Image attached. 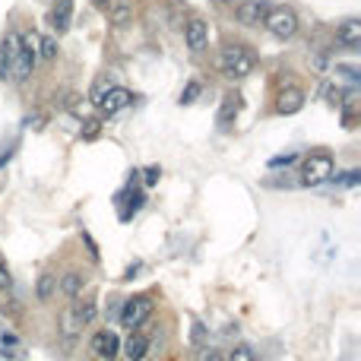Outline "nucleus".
Listing matches in <instances>:
<instances>
[{
    "label": "nucleus",
    "instance_id": "1",
    "mask_svg": "<svg viewBox=\"0 0 361 361\" xmlns=\"http://www.w3.org/2000/svg\"><path fill=\"white\" fill-rule=\"evenodd\" d=\"M219 70L228 80H244L247 73H253V54L244 44H228L219 54Z\"/></svg>",
    "mask_w": 361,
    "mask_h": 361
},
{
    "label": "nucleus",
    "instance_id": "2",
    "mask_svg": "<svg viewBox=\"0 0 361 361\" xmlns=\"http://www.w3.org/2000/svg\"><path fill=\"white\" fill-rule=\"evenodd\" d=\"M263 25L272 38L289 42V38H295V32H298V16H295V10H289V6H270V13L263 16Z\"/></svg>",
    "mask_w": 361,
    "mask_h": 361
},
{
    "label": "nucleus",
    "instance_id": "3",
    "mask_svg": "<svg viewBox=\"0 0 361 361\" xmlns=\"http://www.w3.org/2000/svg\"><path fill=\"white\" fill-rule=\"evenodd\" d=\"M152 310H156V301H152L149 295H133V298H127L124 308H120V323H124L127 329H137L149 320Z\"/></svg>",
    "mask_w": 361,
    "mask_h": 361
},
{
    "label": "nucleus",
    "instance_id": "4",
    "mask_svg": "<svg viewBox=\"0 0 361 361\" xmlns=\"http://www.w3.org/2000/svg\"><path fill=\"white\" fill-rule=\"evenodd\" d=\"M301 181L304 184H323L329 181V175H333V156L329 152H310L308 158H304L301 165Z\"/></svg>",
    "mask_w": 361,
    "mask_h": 361
},
{
    "label": "nucleus",
    "instance_id": "5",
    "mask_svg": "<svg viewBox=\"0 0 361 361\" xmlns=\"http://www.w3.org/2000/svg\"><path fill=\"white\" fill-rule=\"evenodd\" d=\"M92 101H95V108H99L101 114H118L120 108H127L133 101V92L130 89H124V86H108V89H101Z\"/></svg>",
    "mask_w": 361,
    "mask_h": 361
},
{
    "label": "nucleus",
    "instance_id": "6",
    "mask_svg": "<svg viewBox=\"0 0 361 361\" xmlns=\"http://www.w3.org/2000/svg\"><path fill=\"white\" fill-rule=\"evenodd\" d=\"M89 352H92L99 361H118V355H120L118 333H111V329H99V333L92 336V342H89Z\"/></svg>",
    "mask_w": 361,
    "mask_h": 361
},
{
    "label": "nucleus",
    "instance_id": "7",
    "mask_svg": "<svg viewBox=\"0 0 361 361\" xmlns=\"http://www.w3.org/2000/svg\"><path fill=\"white\" fill-rule=\"evenodd\" d=\"M266 13H270L266 0H238V23L241 25H260Z\"/></svg>",
    "mask_w": 361,
    "mask_h": 361
},
{
    "label": "nucleus",
    "instance_id": "8",
    "mask_svg": "<svg viewBox=\"0 0 361 361\" xmlns=\"http://www.w3.org/2000/svg\"><path fill=\"white\" fill-rule=\"evenodd\" d=\"M48 23H51V29H54L57 35H63V32L70 29V23H73V0H54Z\"/></svg>",
    "mask_w": 361,
    "mask_h": 361
},
{
    "label": "nucleus",
    "instance_id": "9",
    "mask_svg": "<svg viewBox=\"0 0 361 361\" xmlns=\"http://www.w3.org/2000/svg\"><path fill=\"white\" fill-rule=\"evenodd\" d=\"M206 42H209L206 23H203V19H190V23L184 25V44H187V48L196 54V51L206 48Z\"/></svg>",
    "mask_w": 361,
    "mask_h": 361
},
{
    "label": "nucleus",
    "instance_id": "10",
    "mask_svg": "<svg viewBox=\"0 0 361 361\" xmlns=\"http://www.w3.org/2000/svg\"><path fill=\"white\" fill-rule=\"evenodd\" d=\"M120 355H124L127 361H143L146 355H149V339H146L143 333H133V329H130L127 342L120 346Z\"/></svg>",
    "mask_w": 361,
    "mask_h": 361
},
{
    "label": "nucleus",
    "instance_id": "11",
    "mask_svg": "<svg viewBox=\"0 0 361 361\" xmlns=\"http://www.w3.org/2000/svg\"><path fill=\"white\" fill-rule=\"evenodd\" d=\"M336 42L342 44V48L355 51L361 44V19H346V23L336 29Z\"/></svg>",
    "mask_w": 361,
    "mask_h": 361
},
{
    "label": "nucleus",
    "instance_id": "12",
    "mask_svg": "<svg viewBox=\"0 0 361 361\" xmlns=\"http://www.w3.org/2000/svg\"><path fill=\"white\" fill-rule=\"evenodd\" d=\"M301 108H304V92L301 89H285V92H279V101H276L279 114H298Z\"/></svg>",
    "mask_w": 361,
    "mask_h": 361
},
{
    "label": "nucleus",
    "instance_id": "13",
    "mask_svg": "<svg viewBox=\"0 0 361 361\" xmlns=\"http://www.w3.org/2000/svg\"><path fill=\"white\" fill-rule=\"evenodd\" d=\"M82 285H86V276H82V272H76V270H70V272H63V279L57 282V291H63L67 298H80L82 295Z\"/></svg>",
    "mask_w": 361,
    "mask_h": 361
},
{
    "label": "nucleus",
    "instance_id": "14",
    "mask_svg": "<svg viewBox=\"0 0 361 361\" xmlns=\"http://www.w3.org/2000/svg\"><path fill=\"white\" fill-rule=\"evenodd\" d=\"M35 298L42 304H48V301H54V298H57V276H54V272H42V276H38Z\"/></svg>",
    "mask_w": 361,
    "mask_h": 361
},
{
    "label": "nucleus",
    "instance_id": "15",
    "mask_svg": "<svg viewBox=\"0 0 361 361\" xmlns=\"http://www.w3.org/2000/svg\"><path fill=\"white\" fill-rule=\"evenodd\" d=\"M108 16L114 25H127L133 19V0H108Z\"/></svg>",
    "mask_w": 361,
    "mask_h": 361
},
{
    "label": "nucleus",
    "instance_id": "16",
    "mask_svg": "<svg viewBox=\"0 0 361 361\" xmlns=\"http://www.w3.org/2000/svg\"><path fill=\"white\" fill-rule=\"evenodd\" d=\"M80 329H82V323H80V317H76V310L67 308V310L61 314V336H63L67 342H73Z\"/></svg>",
    "mask_w": 361,
    "mask_h": 361
},
{
    "label": "nucleus",
    "instance_id": "17",
    "mask_svg": "<svg viewBox=\"0 0 361 361\" xmlns=\"http://www.w3.org/2000/svg\"><path fill=\"white\" fill-rule=\"evenodd\" d=\"M238 111H241V99H238V95H225V99H222V108H219V124L222 127L234 124Z\"/></svg>",
    "mask_w": 361,
    "mask_h": 361
},
{
    "label": "nucleus",
    "instance_id": "18",
    "mask_svg": "<svg viewBox=\"0 0 361 361\" xmlns=\"http://www.w3.org/2000/svg\"><path fill=\"white\" fill-rule=\"evenodd\" d=\"M76 317H80L82 327H89V323H95V317H99V308H95V301H80L76 304Z\"/></svg>",
    "mask_w": 361,
    "mask_h": 361
},
{
    "label": "nucleus",
    "instance_id": "19",
    "mask_svg": "<svg viewBox=\"0 0 361 361\" xmlns=\"http://www.w3.org/2000/svg\"><path fill=\"white\" fill-rule=\"evenodd\" d=\"M38 57H42V61H54L57 57V42L54 38H38Z\"/></svg>",
    "mask_w": 361,
    "mask_h": 361
},
{
    "label": "nucleus",
    "instance_id": "20",
    "mask_svg": "<svg viewBox=\"0 0 361 361\" xmlns=\"http://www.w3.org/2000/svg\"><path fill=\"white\" fill-rule=\"evenodd\" d=\"M225 361H257V355H253L247 346H234L232 352H228V358H225Z\"/></svg>",
    "mask_w": 361,
    "mask_h": 361
},
{
    "label": "nucleus",
    "instance_id": "21",
    "mask_svg": "<svg viewBox=\"0 0 361 361\" xmlns=\"http://www.w3.org/2000/svg\"><path fill=\"white\" fill-rule=\"evenodd\" d=\"M196 95H200V82H187V89L181 92V105H190Z\"/></svg>",
    "mask_w": 361,
    "mask_h": 361
},
{
    "label": "nucleus",
    "instance_id": "22",
    "mask_svg": "<svg viewBox=\"0 0 361 361\" xmlns=\"http://www.w3.org/2000/svg\"><path fill=\"white\" fill-rule=\"evenodd\" d=\"M13 289V276L6 270V263H0V291H10Z\"/></svg>",
    "mask_w": 361,
    "mask_h": 361
},
{
    "label": "nucleus",
    "instance_id": "23",
    "mask_svg": "<svg viewBox=\"0 0 361 361\" xmlns=\"http://www.w3.org/2000/svg\"><path fill=\"white\" fill-rule=\"evenodd\" d=\"M295 152H289V156H276V158H270V168H282V165H291L295 162Z\"/></svg>",
    "mask_w": 361,
    "mask_h": 361
},
{
    "label": "nucleus",
    "instance_id": "24",
    "mask_svg": "<svg viewBox=\"0 0 361 361\" xmlns=\"http://www.w3.org/2000/svg\"><path fill=\"white\" fill-rule=\"evenodd\" d=\"M143 175H146V177H143V181H146V187H156V184H158V175H162V171H158L156 165H152V168H146Z\"/></svg>",
    "mask_w": 361,
    "mask_h": 361
},
{
    "label": "nucleus",
    "instance_id": "25",
    "mask_svg": "<svg viewBox=\"0 0 361 361\" xmlns=\"http://www.w3.org/2000/svg\"><path fill=\"white\" fill-rule=\"evenodd\" d=\"M200 361H225V358H222L219 348H203V352H200Z\"/></svg>",
    "mask_w": 361,
    "mask_h": 361
},
{
    "label": "nucleus",
    "instance_id": "26",
    "mask_svg": "<svg viewBox=\"0 0 361 361\" xmlns=\"http://www.w3.org/2000/svg\"><path fill=\"white\" fill-rule=\"evenodd\" d=\"M342 184H358V171H346V177H339Z\"/></svg>",
    "mask_w": 361,
    "mask_h": 361
},
{
    "label": "nucleus",
    "instance_id": "27",
    "mask_svg": "<svg viewBox=\"0 0 361 361\" xmlns=\"http://www.w3.org/2000/svg\"><path fill=\"white\" fill-rule=\"evenodd\" d=\"M95 133H99V124H89V127H86V133H82V137H86V139H92Z\"/></svg>",
    "mask_w": 361,
    "mask_h": 361
},
{
    "label": "nucleus",
    "instance_id": "28",
    "mask_svg": "<svg viewBox=\"0 0 361 361\" xmlns=\"http://www.w3.org/2000/svg\"><path fill=\"white\" fill-rule=\"evenodd\" d=\"M6 73H10V67H6V57L4 54H0V80H4V76Z\"/></svg>",
    "mask_w": 361,
    "mask_h": 361
},
{
    "label": "nucleus",
    "instance_id": "29",
    "mask_svg": "<svg viewBox=\"0 0 361 361\" xmlns=\"http://www.w3.org/2000/svg\"><path fill=\"white\" fill-rule=\"evenodd\" d=\"M95 4H99V6H108V0H95Z\"/></svg>",
    "mask_w": 361,
    "mask_h": 361
},
{
    "label": "nucleus",
    "instance_id": "30",
    "mask_svg": "<svg viewBox=\"0 0 361 361\" xmlns=\"http://www.w3.org/2000/svg\"><path fill=\"white\" fill-rule=\"evenodd\" d=\"M222 4H238V0H222Z\"/></svg>",
    "mask_w": 361,
    "mask_h": 361
}]
</instances>
